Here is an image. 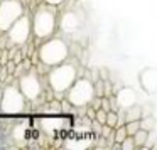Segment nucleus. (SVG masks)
<instances>
[{"label":"nucleus","mask_w":157,"mask_h":150,"mask_svg":"<svg viewBox=\"0 0 157 150\" xmlns=\"http://www.w3.org/2000/svg\"><path fill=\"white\" fill-rule=\"evenodd\" d=\"M32 17V37L39 42H44L46 39L52 37L58 31L59 25V15L56 12V7L44 4L39 5L34 10Z\"/></svg>","instance_id":"1"},{"label":"nucleus","mask_w":157,"mask_h":150,"mask_svg":"<svg viewBox=\"0 0 157 150\" xmlns=\"http://www.w3.org/2000/svg\"><path fill=\"white\" fill-rule=\"evenodd\" d=\"M78 79L76 66L71 62H63L59 66L49 68L48 71V84L58 98H66V93Z\"/></svg>","instance_id":"2"},{"label":"nucleus","mask_w":157,"mask_h":150,"mask_svg":"<svg viewBox=\"0 0 157 150\" xmlns=\"http://www.w3.org/2000/svg\"><path fill=\"white\" fill-rule=\"evenodd\" d=\"M37 58H39V61H41V64L46 66L48 69L54 68V66H59V64L68 61L69 46L63 37H54V36H52V37L46 39L44 42L39 44Z\"/></svg>","instance_id":"3"},{"label":"nucleus","mask_w":157,"mask_h":150,"mask_svg":"<svg viewBox=\"0 0 157 150\" xmlns=\"http://www.w3.org/2000/svg\"><path fill=\"white\" fill-rule=\"evenodd\" d=\"M95 98H96L95 81L90 79L88 76H85V78H78L76 83L71 86V89L66 93V99H68L75 108L90 106Z\"/></svg>","instance_id":"4"},{"label":"nucleus","mask_w":157,"mask_h":150,"mask_svg":"<svg viewBox=\"0 0 157 150\" xmlns=\"http://www.w3.org/2000/svg\"><path fill=\"white\" fill-rule=\"evenodd\" d=\"M25 14L21 0H0V34L7 31Z\"/></svg>","instance_id":"5"},{"label":"nucleus","mask_w":157,"mask_h":150,"mask_svg":"<svg viewBox=\"0 0 157 150\" xmlns=\"http://www.w3.org/2000/svg\"><path fill=\"white\" fill-rule=\"evenodd\" d=\"M27 98L21 91L19 84H9L4 88V98L0 103V110L7 115H17L25 110Z\"/></svg>","instance_id":"6"},{"label":"nucleus","mask_w":157,"mask_h":150,"mask_svg":"<svg viewBox=\"0 0 157 150\" xmlns=\"http://www.w3.org/2000/svg\"><path fill=\"white\" fill-rule=\"evenodd\" d=\"M32 36V17L24 14L10 29L7 31V41L12 46H25Z\"/></svg>","instance_id":"7"},{"label":"nucleus","mask_w":157,"mask_h":150,"mask_svg":"<svg viewBox=\"0 0 157 150\" xmlns=\"http://www.w3.org/2000/svg\"><path fill=\"white\" fill-rule=\"evenodd\" d=\"M19 88L27 98V101H36L42 95V81L34 71H27L19 78Z\"/></svg>","instance_id":"8"},{"label":"nucleus","mask_w":157,"mask_h":150,"mask_svg":"<svg viewBox=\"0 0 157 150\" xmlns=\"http://www.w3.org/2000/svg\"><path fill=\"white\" fill-rule=\"evenodd\" d=\"M81 24H83L81 17L75 10H66L59 17V29L64 34H76L81 29Z\"/></svg>","instance_id":"9"},{"label":"nucleus","mask_w":157,"mask_h":150,"mask_svg":"<svg viewBox=\"0 0 157 150\" xmlns=\"http://www.w3.org/2000/svg\"><path fill=\"white\" fill-rule=\"evenodd\" d=\"M115 99L120 110H128L137 105V93L132 88H122L117 91Z\"/></svg>","instance_id":"10"},{"label":"nucleus","mask_w":157,"mask_h":150,"mask_svg":"<svg viewBox=\"0 0 157 150\" xmlns=\"http://www.w3.org/2000/svg\"><path fill=\"white\" fill-rule=\"evenodd\" d=\"M149 138H150V132H149V130H145V128H140L139 132L133 135V140H135V145L137 147H145L147 142H149Z\"/></svg>","instance_id":"11"},{"label":"nucleus","mask_w":157,"mask_h":150,"mask_svg":"<svg viewBox=\"0 0 157 150\" xmlns=\"http://www.w3.org/2000/svg\"><path fill=\"white\" fill-rule=\"evenodd\" d=\"M144 116V113H142V108L140 106H132V108H128V110H125V118H127V122H132V120H140Z\"/></svg>","instance_id":"12"},{"label":"nucleus","mask_w":157,"mask_h":150,"mask_svg":"<svg viewBox=\"0 0 157 150\" xmlns=\"http://www.w3.org/2000/svg\"><path fill=\"white\" fill-rule=\"evenodd\" d=\"M128 137V132H127V126L125 125H120V126H117L115 128V142H117V145L120 147V143L123 142V140Z\"/></svg>","instance_id":"13"},{"label":"nucleus","mask_w":157,"mask_h":150,"mask_svg":"<svg viewBox=\"0 0 157 150\" xmlns=\"http://www.w3.org/2000/svg\"><path fill=\"white\" fill-rule=\"evenodd\" d=\"M140 120H142V118H140ZM140 120H132V122H127V123H125L128 135H132V137H133L140 128H142V123H140Z\"/></svg>","instance_id":"14"},{"label":"nucleus","mask_w":157,"mask_h":150,"mask_svg":"<svg viewBox=\"0 0 157 150\" xmlns=\"http://www.w3.org/2000/svg\"><path fill=\"white\" fill-rule=\"evenodd\" d=\"M120 147L122 148H125V150H132V148H137V145H135V140H133V137L132 135H128L125 140H123L122 143H120Z\"/></svg>","instance_id":"15"},{"label":"nucleus","mask_w":157,"mask_h":150,"mask_svg":"<svg viewBox=\"0 0 157 150\" xmlns=\"http://www.w3.org/2000/svg\"><path fill=\"white\" fill-rule=\"evenodd\" d=\"M140 123H142V128L149 130V132L154 128V118H152V116H142Z\"/></svg>","instance_id":"16"},{"label":"nucleus","mask_w":157,"mask_h":150,"mask_svg":"<svg viewBox=\"0 0 157 150\" xmlns=\"http://www.w3.org/2000/svg\"><path fill=\"white\" fill-rule=\"evenodd\" d=\"M42 2L48 4V5H51V7H61L66 0H42Z\"/></svg>","instance_id":"17"},{"label":"nucleus","mask_w":157,"mask_h":150,"mask_svg":"<svg viewBox=\"0 0 157 150\" xmlns=\"http://www.w3.org/2000/svg\"><path fill=\"white\" fill-rule=\"evenodd\" d=\"M2 98H4V88H0V103H2Z\"/></svg>","instance_id":"18"}]
</instances>
